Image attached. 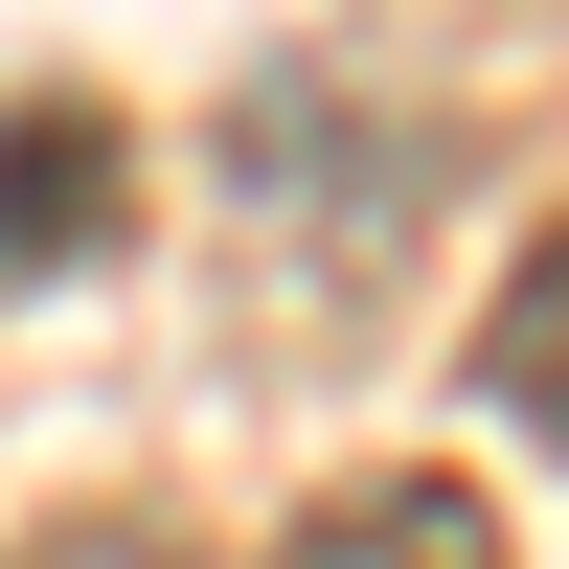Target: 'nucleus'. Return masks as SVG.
I'll return each instance as SVG.
<instances>
[{
  "label": "nucleus",
  "instance_id": "nucleus-1",
  "mask_svg": "<svg viewBox=\"0 0 569 569\" xmlns=\"http://www.w3.org/2000/svg\"><path fill=\"white\" fill-rule=\"evenodd\" d=\"M114 228H137V137L91 114V91H23V114H0V297L91 273Z\"/></svg>",
  "mask_w": 569,
  "mask_h": 569
},
{
  "label": "nucleus",
  "instance_id": "nucleus-4",
  "mask_svg": "<svg viewBox=\"0 0 569 569\" xmlns=\"http://www.w3.org/2000/svg\"><path fill=\"white\" fill-rule=\"evenodd\" d=\"M23 569H182V547H160V525H46Z\"/></svg>",
  "mask_w": 569,
  "mask_h": 569
},
{
  "label": "nucleus",
  "instance_id": "nucleus-2",
  "mask_svg": "<svg viewBox=\"0 0 569 569\" xmlns=\"http://www.w3.org/2000/svg\"><path fill=\"white\" fill-rule=\"evenodd\" d=\"M273 569H501V501L479 479H319L273 525Z\"/></svg>",
  "mask_w": 569,
  "mask_h": 569
},
{
  "label": "nucleus",
  "instance_id": "nucleus-3",
  "mask_svg": "<svg viewBox=\"0 0 569 569\" xmlns=\"http://www.w3.org/2000/svg\"><path fill=\"white\" fill-rule=\"evenodd\" d=\"M479 388L525 410V433L569 456V206L525 228V251H501V297H479Z\"/></svg>",
  "mask_w": 569,
  "mask_h": 569
}]
</instances>
